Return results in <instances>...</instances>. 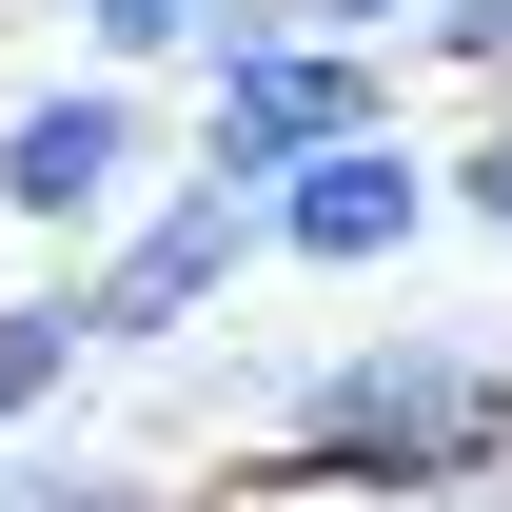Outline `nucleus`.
<instances>
[{"label": "nucleus", "mask_w": 512, "mask_h": 512, "mask_svg": "<svg viewBox=\"0 0 512 512\" xmlns=\"http://www.w3.org/2000/svg\"><path fill=\"white\" fill-rule=\"evenodd\" d=\"M276 237V217H256L237 178H197V197H158V217H138L119 256H99V276H79V296H99V335H178L197 296H217V276H237V256Z\"/></svg>", "instance_id": "obj_5"}, {"label": "nucleus", "mask_w": 512, "mask_h": 512, "mask_svg": "<svg viewBox=\"0 0 512 512\" xmlns=\"http://www.w3.org/2000/svg\"><path fill=\"white\" fill-rule=\"evenodd\" d=\"M375 40H316V20H237L217 60H197V178L276 197L296 158H335V138H375Z\"/></svg>", "instance_id": "obj_2"}, {"label": "nucleus", "mask_w": 512, "mask_h": 512, "mask_svg": "<svg viewBox=\"0 0 512 512\" xmlns=\"http://www.w3.org/2000/svg\"><path fill=\"white\" fill-rule=\"evenodd\" d=\"M434 60L453 79H512V0H434Z\"/></svg>", "instance_id": "obj_9"}, {"label": "nucleus", "mask_w": 512, "mask_h": 512, "mask_svg": "<svg viewBox=\"0 0 512 512\" xmlns=\"http://www.w3.org/2000/svg\"><path fill=\"white\" fill-rule=\"evenodd\" d=\"M453 217H473V237H512V119L473 138V158H453Z\"/></svg>", "instance_id": "obj_10"}, {"label": "nucleus", "mask_w": 512, "mask_h": 512, "mask_svg": "<svg viewBox=\"0 0 512 512\" xmlns=\"http://www.w3.org/2000/svg\"><path fill=\"white\" fill-rule=\"evenodd\" d=\"M99 20V60H217L237 40V0H79Z\"/></svg>", "instance_id": "obj_8"}, {"label": "nucleus", "mask_w": 512, "mask_h": 512, "mask_svg": "<svg viewBox=\"0 0 512 512\" xmlns=\"http://www.w3.org/2000/svg\"><path fill=\"white\" fill-rule=\"evenodd\" d=\"M138 158H158L138 60H99V79H60V99H20V119H0V217H119Z\"/></svg>", "instance_id": "obj_4"}, {"label": "nucleus", "mask_w": 512, "mask_h": 512, "mask_svg": "<svg viewBox=\"0 0 512 512\" xmlns=\"http://www.w3.org/2000/svg\"><path fill=\"white\" fill-rule=\"evenodd\" d=\"M0 512H197L178 473H79V453H0Z\"/></svg>", "instance_id": "obj_7"}, {"label": "nucleus", "mask_w": 512, "mask_h": 512, "mask_svg": "<svg viewBox=\"0 0 512 512\" xmlns=\"http://www.w3.org/2000/svg\"><path fill=\"white\" fill-rule=\"evenodd\" d=\"M493 453H512V375H493V355H453V335H394V355L296 375L276 473H335V493H473Z\"/></svg>", "instance_id": "obj_1"}, {"label": "nucleus", "mask_w": 512, "mask_h": 512, "mask_svg": "<svg viewBox=\"0 0 512 512\" xmlns=\"http://www.w3.org/2000/svg\"><path fill=\"white\" fill-rule=\"evenodd\" d=\"M99 355V296H0V453L40 434V394Z\"/></svg>", "instance_id": "obj_6"}, {"label": "nucleus", "mask_w": 512, "mask_h": 512, "mask_svg": "<svg viewBox=\"0 0 512 512\" xmlns=\"http://www.w3.org/2000/svg\"><path fill=\"white\" fill-rule=\"evenodd\" d=\"M256 217H276V256H316V276H394V256L453 217V178H434V158L375 119V138H335V158H296Z\"/></svg>", "instance_id": "obj_3"}, {"label": "nucleus", "mask_w": 512, "mask_h": 512, "mask_svg": "<svg viewBox=\"0 0 512 512\" xmlns=\"http://www.w3.org/2000/svg\"><path fill=\"white\" fill-rule=\"evenodd\" d=\"M276 20H316V40H394V20H434V0H276Z\"/></svg>", "instance_id": "obj_11"}]
</instances>
